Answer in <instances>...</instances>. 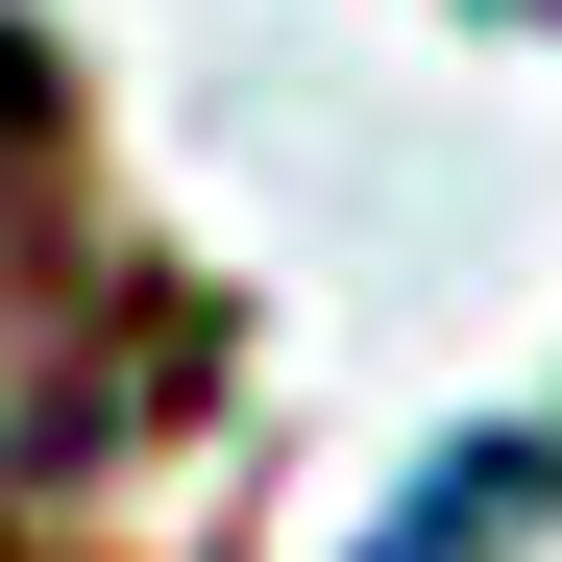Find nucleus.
<instances>
[{
	"instance_id": "f257e3e1",
	"label": "nucleus",
	"mask_w": 562,
	"mask_h": 562,
	"mask_svg": "<svg viewBox=\"0 0 562 562\" xmlns=\"http://www.w3.org/2000/svg\"><path fill=\"white\" fill-rule=\"evenodd\" d=\"M538 490H562V464H538V440H464V464H440V490H416L392 538H367V562H490V538H514Z\"/></svg>"
}]
</instances>
